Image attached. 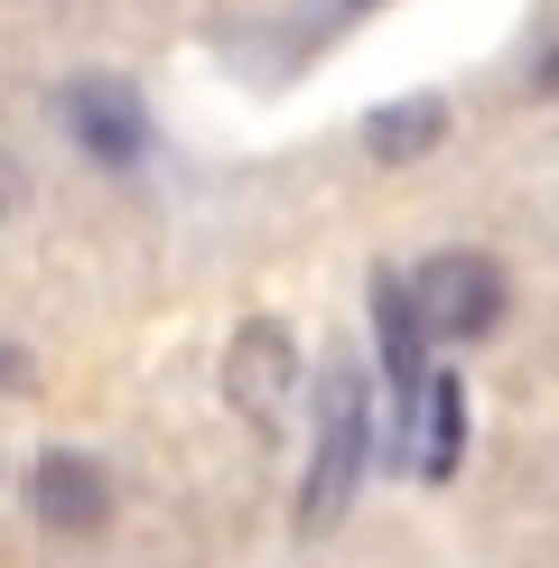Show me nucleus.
<instances>
[{
  "instance_id": "1",
  "label": "nucleus",
  "mask_w": 559,
  "mask_h": 568,
  "mask_svg": "<svg viewBox=\"0 0 559 568\" xmlns=\"http://www.w3.org/2000/svg\"><path fill=\"white\" fill-rule=\"evenodd\" d=\"M383 457V419H373V383L364 364H317V419H308V485H298V531L345 523L364 466Z\"/></svg>"
},
{
  "instance_id": "2",
  "label": "nucleus",
  "mask_w": 559,
  "mask_h": 568,
  "mask_svg": "<svg viewBox=\"0 0 559 568\" xmlns=\"http://www.w3.org/2000/svg\"><path fill=\"white\" fill-rule=\"evenodd\" d=\"M410 290H419V317H429L438 345H476V336H495L504 307H512V280H504L495 252H429V262L410 271Z\"/></svg>"
},
{
  "instance_id": "3",
  "label": "nucleus",
  "mask_w": 559,
  "mask_h": 568,
  "mask_svg": "<svg viewBox=\"0 0 559 568\" xmlns=\"http://www.w3.org/2000/svg\"><path fill=\"white\" fill-rule=\"evenodd\" d=\"M57 122H65V140H75L103 178H131L140 159L159 150L150 103H140L122 75H75V84H57Z\"/></svg>"
},
{
  "instance_id": "4",
  "label": "nucleus",
  "mask_w": 559,
  "mask_h": 568,
  "mask_svg": "<svg viewBox=\"0 0 559 568\" xmlns=\"http://www.w3.org/2000/svg\"><path fill=\"white\" fill-rule=\"evenodd\" d=\"M29 513H38V531H57V540H93L112 523V476L93 457H75V447H47L29 466Z\"/></svg>"
},
{
  "instance_id": "5",
  "label": "nucleus",
  "mask_w": 559,
  "mask_h": 568,
  "mask_svg": "<svg viewBox=\"0 0 559 568\" xmlns=\"http://www.w3.org/2000/svg\"><path fill=\"white\" fill-rule=\"evenodd\" d=\"M289 392H298V354L280 326H243V345H233V400H243L262 429L289 419Z\"/></svg>"
},
{
  "instance_id": "6",
  "label": "nucleus",
  "mask_w": 559,
  "mask_h": 568,
  "mask_svg": "<svg viewBox=\"0 0 559 568\" xmlns=\"http://www.w3.org/2000/svg\"><path fill=\"white\" fill-rule=\"evenodd\" d=\"M410 466H419L429 485H457V466H466V383H457V373H438V383H429V400H419Z\"/></svg>"
},
{
  "instance_id": "7",
  "label": "nucleus",
  "mask_w": 559,
  "mask_h": 568,
  "mask_svg": "<svg viewBox=\"0 0 559 568\" xmlns=\"http://www.w3.org/2000/svg\"><path fill=\"white\" fill-rule=\"evenodd\" d=\"M438 140H448V103H438V93H410V103L364 112V150L383 159V169H410V159H429Z\"/></svg>"
},
{
  "instance_id": "8",
  "label": "nucleus",
  "mask_w": 559,
  "mask_h": 568,
  "mask_svg": "<svg viewBox=\"0 0 559 568\" xmlns=\"http://www.w3.org/2000/svg\"><path fill=\"white\" fill-rule=\"evenodd\" d=\"M531 103H559V47H550V57H531Z\"/></svg>"
},
{
  "instance_id": "9",
  "label": "nucleus",
  "mask_w": 559,
  "mask_h": 568,
  "mask_svg": "<svg viewBox=\"0 0 559 568\" xmlns=\"http://www.w3.org/2000/svg\"><path fill=\"white\" fill-rule=\"evenodd\" d=\"M336 10H345V19H355V10H383V0H336Z\"/></svg>"
}]
</instances>
